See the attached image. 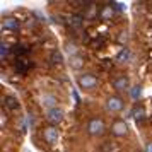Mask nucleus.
Wrapping results in <instances>:
<instances>
[{"label": "nucleus", "instance_id": "obj_1", "mask_svg": "<svg viewBox=\"0 0 152 152\" xmlns=\"http://www.w3.org/2000/svg\"><path fill=\"white\" fill-rule=\"evenodd\" d=\"M106 110L111 113H121L125 110V99L118 94H113L106 99Z\"/></svg>", "mask_w": 152, "mask_h": 152}, {"label": "nucleus", "instance_id": "obj_3", "mask_svg": "<svg viewBox=\"0 0 152 152\" xmlns=\"http://www.w3.org/2000/svg\"><path fill=\"white\" fill-rule=\"evenodd\" d=\"M106 130V125L101 118H92L89 120V123H87V133L92 135V137H97V135H101L103 132Z\"/></svg>", "mask_w": 152, "mask_h": 152}, {"label": "nucleus", "instance_id": "obj_13", "mask_svg": "<svg viewBox=\"0 0 152 152\" xmlns=\"http://www.w3.org/2000/svg\"><path fill=\"white\" fill-rule=\"evenodd\" d=\"M63 50H65V53H67L70 58L77 55V45L74 41H67L65 45H63Z\"/></svg>", "mask_w": 152, "mask_h": 152}, {"label": "nucleus", "instance_id": "obj_2", "mask_svg": "<svg viewBox=\"0 0 152 152\" xmlns=\"http://www.w3.org/2000/svg\"><path fill=\"white\" fill-rule=\"evenodd\" d=\"M77 82H79V87L84 91H91L97 86V77L94 74H80L77 77Z\"/></svg>", "mask_w": 152, "mask_h": 152}, {"label": "nucleus", "instance_id": "obj_23", "mask_svg": "<svg viewBox=\"0 0 152 152\" xmlns=\"http://www.w3.org/2000/svg\"><path fill=\"white\" fill-rule=\"evenodd\" d=\"M140 152H144V151H140Z\"/></svg>", "mask_w": 152, "mask_h": 152}, {"label": "nucleus", "instance_id": "obj_21", "mask_svg": "<svg viewBox=\"0 0 152 152\" xmlns=\"http://www.w3.org/2000/svg\"><path fill=\"white\" fill-rule=\"evenodd\" d=\"M72 97H74V99H75V103H80V96H79V92H77L75 89L72 91Z\"/></svg>", "mask_w": 152, "mask_h": 152}, {"label": "nucleus", "instance_id": "obj_4", "mask_svg": "<svg viewBox=\"0 0 152 152\" xmlns=\"http://www.w3.org/2000/svg\"><path fill=\"white\" fill-rule=\"evenodd\" d=\"M110 130L115 137H125V135L128 133V125H126V121H123L121 118H118V120H115V121L111 123Z\"/></svg>", "mask_w": 152, "mask_h": 152}, {"label": "nucleus", "instance_id": "obj_7", "mask_svg": "<svg viewBox=\"0 0 152 152\" xmlns=\"http://www.w3.org/2000/svg\"><path fill=\"white\" fill-rule=\"evenodd\" d=\"M111 84H113V89H116L118 92H123V91H126V89H128V86H130L128 79H126L125 75H118V77H115Z\"/></svg>", "mask_w": 152, "mask_h": 152}, {"label": "nucleus", "instance_id": "obj_15", "mask_svg": "<svg viewBox=\"0 0 152 152\" xmlns=\"http://www.w3.org/2000/svg\"><path fill=\"white\" fill-rule=\"evenodd\" d=\"M140 94H142V86H140V84H135V86L130 89V97L132 99H138Z\"/></svg>", "mask_w": 152, "mask_h": 152}, {"label": "nucleus", "instance_id": "obj_8", "mask_svg": "<svg viewBox=\"0 0 152 152\" xmlns=\"http://www.w3.org/2000/svg\"><path fill=\"white\" fill-rule=\"evenodd\" d=\"M130 56H132L130 50H128V48H123V50H121V51L116 55L115 62H116V63H126L128 60H130Z\"/></svg>", "mask_w": 152, "mask_h": 152}, {"label": "nucleus", "instance_id": "obj_17", "mask_svg": "<svg viewBox=\"0 0 152 152\" xmlns=\"http://www.w3.org/2000/svg\"><path fill=\"white\" fill-rule=\"evenodd\" d=\"M51 60H53V63H62L63 62V56H62V51H58V50H55L53 53H51Z\"/></svg>", "mask_w": 152, "mask_h": 152}, {"label": "nucleus", "instance_id": "obj_19", "mask_svg": "<svg viewBox=\"0 0 152 152\" xmlns=\"http://www.w3.org/2000/svg\"><path fill=\"white\" fill-rule=\"evenodd\" d=\"M111 7L115 9V10H116V9L118 10H125V9H126L125 4H121V2H111Z\"/></svg>", "mask_w": 152, "mask_h": 152}, {"label": "nucleus", "instance_id": "obj_12", "mask_svg": "<svg viewBox=\"0 0 152 152\" xmlns=\"http://www.w3.org/2000/svg\"><path fill=\"white\" fill-rule=\"evenodd\" d=\"M84 58L82 56H79V55H75V56H72V58H70V67H72V69L74 70H80L84 67Z\"/></svg>", "mask_w": 152, "mask_h": 152}, {"label": "nucleus", "instance_id": "obj_18", "mask_svg": "<svg viewBox=\"0 0 152 152\" xmlns=\"http://www.w3.org/2000/svg\"><path fill=\"white\" fill-rule=\"evenodd\" d=\"M7 53H9V46L2 41V45H0V56H2V60L5 58V55H7Z\"/></svg>", "mask_w": 152, "mask_h": 152}, {"label": "nucleus", "instance_id": "obj_6", "mask_svg": "<svg viewBox=\"0 0 152 152\" xmlns=\"http://www.w3.org/2000/svg\"><path fill=\"white\" fill-rule=\"evenodd\" d=\"M65 116V111L60 108V106H56V108H51V110L46 111V118H48V121L51 123H60Z\"/></svg>", "mask_w": 152, "mask_h": 152}, {"label": "nucleus", "instance_id": "obj_9", "mask_svg": "<svg viewBox=\"0 0 152 152\" xmlns=\"http://www.w3.org/2000/svg\"><path fill=\"white\" fill-rule=\"evenodd\" d=\"M130 116L133 118V120L140 121V120H144V118H145V110L142 108V106H135V108L130 111Z\"/></svg>", "mask_w": 152, "mask_h": 152}, {"label": "nucleus", "instance_id": "obj_16", "mask_svg": "<svg viewBox=\"0 0 152 152\" xmlns=\"http://www.w3.org/2000/svg\"><path fill=\"white\" fill-rule=\"evenodd\" d=\"M80 24H82V17L80 15H72L70 17V26L72 28H80Z\"/></svg>", "mask_w": 152, "mask_h": 152}, {"label": "nucleus", "instance_id": "obj_22", "mask_svg": "<svg viewBox=\"0 0 152 152\" xmlns=\"http://www.w3.org/2000/svg\"><path fill=\"white\" fill-rule=\"evenodd\" d=\"M144 152H152V142H149V144L145 145V149H144Z\"/></svg>", "mask_w": 152, "mask_h": 152}, {"label": "nucleus", "instance_id": "obj_11", "mask_svg": "<svg viewBox=\"0 0 152 152\" xmlns=\"http://www.w3.org/2000/svg\"><path fill=\"white\" fill-rule=\"evenodd\" d=\"M17 28H19V22L14 17H7V19L2 21V29H17Z\"/></svg>", "mask_w": 152, "mask_h": 152}, {"label": "nucleus", "instance_id": "obj_10", "mask_svg": "<svg viewBox=\"0 0 152 152\" xmlns=\"http://www.w3.org/2000/svg\"><path fill=\"white\" fill-rule=\"evenodd\" d=\"M43 104H45L46 111L51 110V108H56V97L53 94H46V96L43 97Z\"/></svg>", "mask_w": 152, "mask_h": 152}, {"label": "nucleus", "instance_id": "obj_5", "mask_svg": "<svg viewBox=\"0 0 152 152\" xmlns=\"http://www.w3.org/2000/svg\"><path fill=\"white\" fill-rule=\"evenodd\" d=\"M43 137H45V140H46L48 144L55 145L56 142H58V138H60V132H58V128H56L55 125H48V126L43 130Z\"/></svg>", "mask_w": 152, "mask_h": 152}, {"label": "nucleus", "instance_id": "obj_14", "mask_svg": "<svg viewBox=\"0 0 152 152\" xmlns=\"http://www.w3.org/2000/svg\"><path fill=\"white\" fill-rule=\"evenodd\" d=\"M113 12H115L113 7H103V10H101V19L103 21H110L111 17H113Z\"/></svg>", "mask_w": 152, "mask_h": 152}, {"label": "nucleus", "instance_id": "obj_20", "mask_svg": "<svg viewBox=\"0 0 152 152\" xmlns=\"http://www.w3.org/2000/svg\"><path fill=\"white\" fill-rule=\"evenodd\" d=\"M7 101H9V106H10L12 110H15V108H17V101H15L14 97H7Z\"/></svg>", "mask_w": 152, "mask_h": 152}]
</instances>
